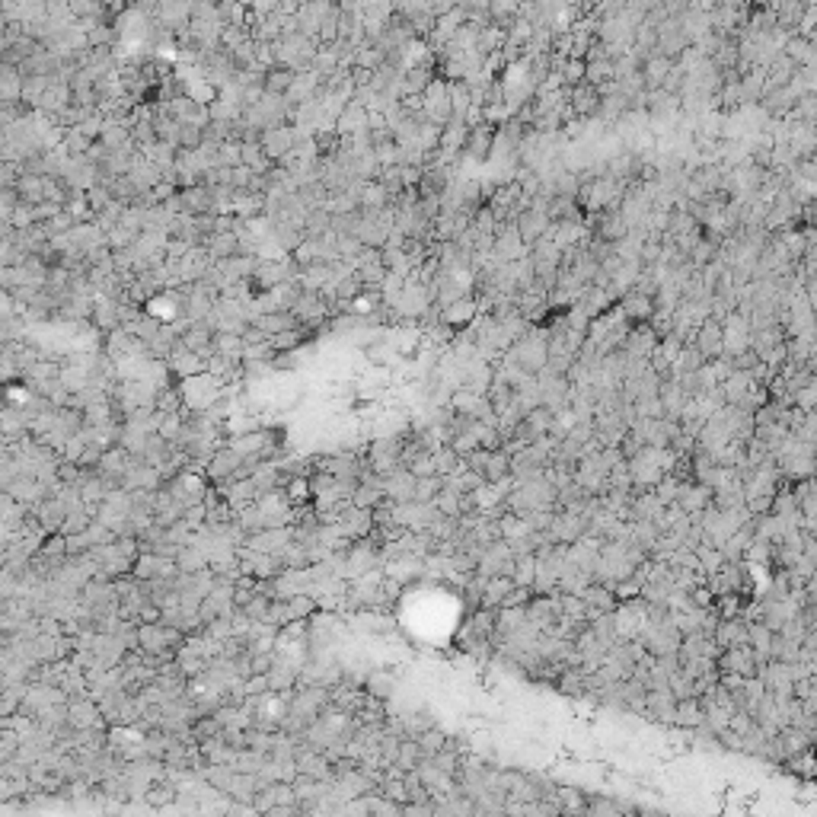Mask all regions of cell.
Here are the masks:
<instances>
[{"instance_id": "6da1fadb", "label": "cell", "mask_w": 817, "mask_h": 817, "mask_svg": "<svg viewBox=\"0 0 817 817\" xmlns=\"http://www.w3.org/2000/svg\"><path fill=\"white\" fill-rule=\"evenodd\" d=\"M696 348H699L702 358H712L722 351V322L718 320H706L699 326V336H696Z\"/></svg>"}, {"instance_id": "7a4b0ae2", "label": "cell", "mask_w": 817, "mask_h": 817, "mask_svg": "<svg viewBox=\"0 0 817 817\" xmlns=\"http://www.w3.org/2000/svg\"><path fill=\"white\" fill-rule=\"evenodd\" d=\"M571 102H575V112H597V106H600V93L594 90V86H587V83H581V86H575V93H571Z\"/></svg>"}, {"instance_id": "3957f363", "label": "cell", "mask_w": 817, "mask_h": 817, "mask_svg": "<svg viewBox=\"0 0 817 817\" xmlns=\"http://www.w3.org/2000/svg\"><path fill=\"white\" fill-rule=\"evenodd\" d=\"M428 83H431V80H428V71H425V67H419V64H415V67H409V74H405V80H403V90L409 93V96H419V93H425V90H428Z\"/></svg>"}, {"instance_id": "277c9868", "label": "cell", "mask_w": 817, "mask_h": 817, "mask_svg": "<svg viewBox=\"0 0 817 817\" xmlns=\"http://www.w3.org/2000/svg\"><path fill=\"white\" fill-rule=\"evenodd\" d=\"M623 310H626V316H632V320H645V316H652V297H645V294H639V291H632L626 297V304H623Z\"/></svg>"}, {"instance_id": "5b68a950", "label": "cell", "mask_w": 817, "mask_h": 817, "mask_svg": "<svg viewBox=\"0 0 817 817\" xmlns=\"http://www.w3.org/2000/svg\"><path fill=\"white\" fill-rule=\"evenodd\" d=\"M600 233H603V239H623L629 233V223L623 221V214H616V217L610 214L607 221H603V230Z\"/></svg>"}, {"instance_id": "8992f818", "label": "cell", "mask_w": 817, "mask_h": 817, "mask_svg": "<svg viewBox=\"0 0 817 817\" xmlns=\"http://www.w3.org/2000/svg\"><path fill=\"white\" fill-rule=\"evenodd\" d=\"M472 316V304L470 300H457V304H450L444 310V320L447 322H463V320H470Z\"/></svg>"}, {"instance_id": "52a82bcc", "label": "cell", "mask_w": 817, "mask_h": 817, "mask_svg": "<svg viewBox=\"0 0 817 817\" xmlns=\"http://www.w3.org/2000/svg\"><path fill=\"white\" fill-rule=\"evenodd\" d=\"M364 201H367V205H383V201H387V192H383V185H371V189L364 192Z\"/></svg>"}, {"instance_id": "ba28073f", "label": "cell", "mask_w": 817, "mask_h": 817, "mask_svg": "<svg viewBox=\"0 0 817 817\" xmlns=\"http://www.w3.org/2000/svg\"><path fill=\"white\" fill-rule=\"evenodd\" d=\"M792 403L798 405V409H811V403H814V387H801V393L792 396Z\"/></svg>"}]
</instances>
